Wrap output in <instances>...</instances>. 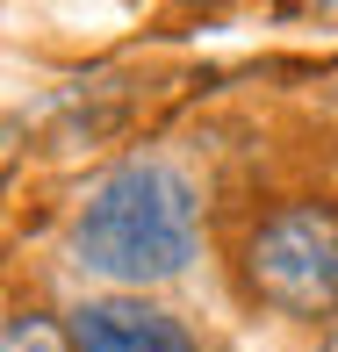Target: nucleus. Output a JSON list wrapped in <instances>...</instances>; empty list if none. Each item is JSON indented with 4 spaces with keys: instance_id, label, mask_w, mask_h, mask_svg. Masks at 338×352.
<instances>
[{
    "instance_id": "1",
    "label": "nucleus",
    "mask_w": 338,
    "mask_h": 352,
    "mask_svg": "<svg viewBox=\"0 0 338 352\" xmlns=\"http://www.w3.org/2000/svg\"><path fill=\"white\" fill-rule=\"evenodd\" d=\"M202 252V195L173 158H116L72 209V266L108 287L180 280Z\"/></svg>"
},
{
    "instance_id": "2",
    "label": "nucleus",
    "mask_w": 338,
    "mask_h": 352,
    "mask_svg": "<svg viewBox=\"0 0 338 352\" xmlns=\"http://www.w3.org/2000/svg\"><path fill=\"white\" fill-rule=\"evenodd\" d=\"M245 295L295 324H338V201H273L252 223Z\"/></svg>"
},
{
    "instance_id": "3",
    "label": "nucleus",
    "mask_w": 338,
    "mask_h": 352,
    "mask_svg": "<svg viewBox=\"0 0 338 352\" xmlns=\"http://www.w3.org/2000/svg\"><path fill=\"white\" fill-rule=\"evenodd\" d=\"M65 324L79 352H202L180 316L144 295H87Z\"/></svg>"
},
{
    "instance_id": "4",
    "label": "nucleus",
    "mask_w": 338,
    "mask_h": 352,
    "mask_svg": "<svg viewBox=\"0 0 338 352\" xmlns=\"http://www.w3.org/2000/svg\"><path fill=\"white\" fill-rule=\"evenodd\" d=\"M0 352H79V345H72V324H58L51 309L14 302L8 324H0Z\"/></svg>"
},
{
    "instance_id": "5",
    "label": "nucleus",
    "mask_w": 338,
    "mask_h": 352,
    "mask_svg": "<svg viewBox=\"0 0 338 352\" xmlns=\"http://www.w3.org/2000/svg\"><path fill=\"white\" fill-rule=\"evenodd\" d=\"M324 352H338V324H331V331H324Z\"/></svg>"
}]
</instances>
